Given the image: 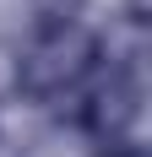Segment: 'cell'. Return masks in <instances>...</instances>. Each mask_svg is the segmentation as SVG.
I'll return each instance as SVG.
<instances>
[{"label": "cell", "mask_w": 152, "mask_h": 157, "mask_svg": "<svg viewBox=\"0 0 152 157\" xmlns=\"http://www.w3.org/2000/svg\"><path fill=\"white\" fill-rule=\"evenodd\" d=\"M98 65H103V44L82 22L33 33V44L16 54V92L33 103H65L98 76Z\"/></svg>", "instance_id": "6da1fadb"}, {"label": "cell", "mask_w": 152, "mask_h": 157, "mask_svg": "<svg viewBox=\"0 0 152 157\" xmlns=\"http://www.w3.org/2000/svg\"><path fill=\"white\" fill-rule=\"evenodd\" d=\"M71 103H76V125L98 146L130 141V130L141 119V76H136V65H109L103 76H92Z\"/></svg>", "instance_id": "7a4b0ae2"}, {"label": "cell", "mask_w": 152, "mask_h": 157, "mask_svg": "<svg viewBox=\"0 0 152 157\" xmlns=\"http://www.w3.org/2000/svg\"><path fill=\"white\" fill-rule=\"evenodd\" d=\"M82 6H87V0H27V11H33V33H54V27L82 22Z\"/></svg>", "instance_id": "3957f363"}, {"label": "cell", "mask_w": 152, "mask_h": 157, "mask_svg": "<svg viewBox=\"0 0 152 157\" xmlns=\"http://www.w3.org/2000/svg\"><path fill=\"white\" fill-rule=\"evenodd\" d=\"M98 157H147V152H141L136 141H109V146H103Z\"/></svg>", "instance_id": "277c9868"}]
</instances>
